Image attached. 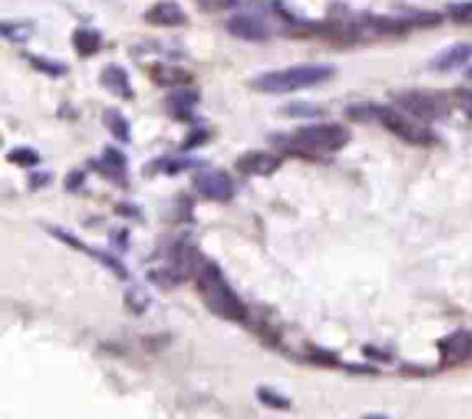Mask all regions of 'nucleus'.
I'll return each instance as SVG.
<instances>
[{"label":"nucleus","instance_id":"1","mask_svg":"<svg viewBox=\"0 0 472 419\" xmlns=\"http://www.w3.org/2000/svg\"><path fill=\"white\" fill-rule=\"evenodd\" d=\"M272 143L292 157L323 161L351 143V132L339 122H313V125L295 129L292 134H279L272 138Z\"/></svg>","mask_w":472,"mask_h":419},{"label":"nucleus","instance_id":"2","mask_svg":"<svg viewBox=\"0 0 472 419\" xmlns=\"http://www.w3.org/2000/svg\"><path fill=\"white\" fill-rule=\"evenodd\" d=\"M346 116L357 122H378L380 128H385L396 138L415 148H431L438 143V137L426 122L417 120V118L408 116L399 108L383 107L375 102H360L346 108Z\"/></svg>","mask_w":472,"mask_h":419},{"label":"nucleus","instance_id":"3","mask_svg":"<svg viewBox=\"0 0 472 419\" xmlns=\"http://www.w3.org/2000/svg\"><path fill=\"white\" fill-rule=\"evenodd\" d=\"M196 291H199L200 302L205 304L210 313L226 322H247L249 309L242 302L235 288L221 272V268L212 261L205 259L196 272Z\"/></svg>","mask_w":472,"mask_h":419},{"label":"nucleus","instance_id":"4","mask_svg":"<svg viewBox=\"0 0 472 419\" xmlns=\"http://www.w3.org/2000/svg\"><path fill=\"white\" fill-rule=\"evenodd\" d=\"M336 69L330 65H292V67L272 69L251 78V88L263 95H288L300 90L316 88L330 81Z\"/></svg>","mask_w":472,"mask_h":419},{"label":"nucleus","instance_id":"5","mask_svg":"<svg viewBox=\"0 0 472 419\" xmlns=\"http://www.w3.org/2000/svg\"><path fill=\"white\" fill-rule=\"evenodd\" d=\"M203 261L205 259L200 256L196 244L191 240L180 238L169 247L164 263L148 272V279L159 288H176L187 279H196V272H199Z\"/></svg>","mask_w":472,"mask_h":419},{"label":"nucleus","instance_id":"6","mask_svg":"<svg viewBox=\"0 0 472 419\" xmlns=\"http://www.w3.org/2000/svg\"><path fill=\"white\" fill-rule=\"evenodd\" d=\"M395 102L401 111L422 122L443 120L452 113V99L434 90H404L395 95Z\"/></svg>","mask_w":472,"mask_h":419},{"label":"nucleus","instance_id":"7","mask_svg":"<svg viewBox=\"0 0 472 419\" xmlns=\"http://www.w3.org/2000/svg\"><path fill=\"white\" fill-rule=\"evenodd\" d=\"M191 187L199 191L203 199L217 200V203H229L235 196V180L229 171L221 169H200L191 176Z\"/></svg>","mask_w":472,"mask_h":419},{"label":"nucleus","instance_id":"8","mask_svg":"<svg viewBox=\"0 0 472 419\" xmlns=\"http://www.w3.org/2000/svg\"><path fill=\"white\" fill-rule=\"evenodd\" d=\"M46 230H49V233L54 235L56 240H60V242L67 244L69 249H74V251H81V254H86V256H88V259L97 261V263L102 265V268H107L108 272L116 274V277L120 279V281H127V279H129V270H127L125 265H122L120 261H118L113 254H107V251H99V249H93V247H90V244L83 242L81 238H77V235H72V233H69V230H65L63 226H46Z\"/></svg>","mask_w":472,"mask_h":419},{"label":"nucleus","instance_id":"9","mask_svg":"<svg viewBox=\"0 0 472 419\" xmlns=\"http://www.w3.org/2000/svg\"><path fill=\"white\" fill-rule=\"evenodd\" d=\"M282 155L268 150H247L235 159V171L247 178H270L282 169Z\"/></svg>","mask_w":472,"mask_h":419},{"label":"nucleus","instance_id":"10","mask_svg":"<svg viewBox=\"0 0 472 419\" xmlns=\"http://www.w3.org/2000/svg\"><path fill=\"white\" fill-rule=\"evenodd\" d=\"M440 353V366L449 369V366H458L472 357V332L457 330L447 334L438 342Z\"/></svg>","mask_w":472,"mask_h":419},{"label":"nucleus","instance_id":"11","mask_svg":"<svg viewBox=\"0 0 472 419\" xmlns=\"http://www.w3.org/2000/svg\"><path fill=\"white\" fill-rule=\"evenodd\" d=\"M226 30L233 37L244 39V42H265L270 37V26L263 16L253 15V12H238L226 21Z\"/></svg>","mask_w":472,"mask_h":419},{"label":"nucleus","instance_id":"12","mask_svg":"<svg viewBox=\"0 0 472 419\" xmlns=\"http://www.w3.org/2000/svg\"><path fill=\"white\" fill-rule=\"evenodd\" d=\"M90 166H93L99 176L107 178V180H111L113 185L127 187V157H125V152L118 150V148L107 146L104 148L102 157L95 161H90Z\"/></svg>","mask_w":472,"mask_h":419},{"label":"nucleus","instance_id":"13","mask_svg":"<svg viewBox=\"0 0 472 419\" xmlns=\"http://www.w3.org/2000/svg\"><path fill=\"white\" fill-rule=\"evenodd\" d=\"M143 19L157 28H180V26H187L190 16L185 15V10L178 5L176 0H157L155 5L148 7Z\"/></svg>","mask_w":472,"mask_h":419},{"label":"nucleus","instance_id":"14","mask_svg":"<svg viewBox=\"0 0 472 419\" xmlns=\"http://www.w3.org/2000/svg\"><path fill=\"white\" fill-rule=\"evenodd\" d=\"M99 83L107 93H111L113 97L125 99V102H132L137 97L132 86V78H129V72H127L122 65H107V67L99 72Z\"/></svg>","mask_w":472,"mask_h":419},{"label":"nucleus","instance_id":"15","mask_svg":"<svg viewBox=\"0 0 472 419\" xmlns=\"http://www.w3.org/2000/svg\"><path fill=\"white\" fill-rule=\"evenodd\" d=\"M196 166H200V161L194 159V157L164 155L150 161L143 171H146V176H159V173L161 176H178V173H185L190 169H196Z\"/></svg>","mask_w":472,"mask_h":419},{"label":"nucleus","instance_id":"16","mask_svg":"<svg viewBox=\"0 0 472 419\" xmlns=\"http://www.w3.org/2000/svg\"><path fill=\"white\" fill-rule=\"evenodd\" d=\"M152 81L157 86H164V88H173V86H190L194 81V74L187 72L185 67H178V65L170 63H155L148 67Z\"/></svg>","mask_w":472,"mask_h":419},{"label":"nucleus","instance_id":"17","mask_svg":"<svg viewBox=\"0 0 472 419\" xmlns=\"http://www.w3.org/2000/svg\"><path fill=\"white\" fill-rule=\"evenodd\" d=\"M470 58H472V45H467V42H458V45H452L449 49L440 51V54L428 63V67L436 69V72H452V69H458L466 63H470Z\"/></svg>","mask_w":472,"mask_h":419},{"label":"nucleus","instance_id":"18","mask_svg":"<svg viewBox=\"0 0 472 419\" xmlns=\"http://www.w3.org/2000/svg\"><path fill=\"white\" fill-rule=\"evenodd\" d=\"M199 97H200L199 90H190V88H182V90H178V93H170L169 97H166V111L176 118V120L191 122L196 118L194 108H196V104H199Z\"/></svg>","mask_w":472,"mask_h":419},{"label":"nucleus","instance_id":"19","mask_svg":"<svg viewBox=\"0 0 472 419\" xmlns=\"http://www.w3.org/2000/svg\"><path fill=\"white\" fill-rule=\"evenodd\" d=\"M72 45L81 58H90L102 51V33L95 28H77L72 35Z\"/></svg>","mask_w":472,"mask_h":419},{"label":"nucleus","instance_id":"20","mask_svg":"<svg viewBox=\"0 0 472 419\" xmlns=\"http://www.w3.org/2000/svg\"><path fill=\"white\" fill-rule=\"evenodd\" d=\"M102 120H104V128L111 132V137L120 143H129L132 141V125L127 120L125 113L120 108L111 107V108H104L102 113Z\"/></svg>","mask_w":472,"mask_h":419},{"label":"nucleus","instance_id":"21","mask_svg":"<svg viewBox=\"0 0 472 419\" xmlns=\"http://www.w3.org/2000/svg\"><path fill=\"white\" fill-rule=\"evenodd\" d=\"M26 60L30 63V67L37 69L39 74H45V77H49V78H60L69 72V67L63 63V60L46 58V56L26 54Z\"/></svg>","mask_w":472,"mask_h":419},{"label":"nucleus","instance_id":"22","mask_svg":"<svg viewBox=\"0 0 472 419\" xmlns=\"http://www.w3.org/2000/svg\"><path fill=\"white\" fill-rule=\"evenodd\" d=\"M256 399H259L265 408L277 410V413H286V410L292 408V401L288 399L286 394H282V392H277L274 387L268 385H261L259 390H256Z\"/></svg>","mask_w":472,"mask_h":419},{"label":"nucleus","instance_id":"23","mask_svg":"<svg viewBox=\"0 0 472 419\" xmlns=\"http://www.w3.org/2000/svg\"><path fill=\"white\" fill-rule=\"evenodd\" d=\"M39 159H42L39 152L30 146L12 148V150L7 152V161L15 166H21V169H35V166L39 164Z\"/></svg>","mask_w":472,"mask_h":419},{"label":"nucleus","instance_id":"24","mask_svg":"<svg viewBox=\"0 0 472 419\" xmlns=\"http://www.w3.org/2000/svg\"><path fill=\"white\" fill-rule=\"evenodd\" d=\"M125 304L129 312L137 313V316H141V313H146L148 307H150V298H148V292L143 291V288L132 286L129 291H127Z\"/></svg>","mask_w":472,"mask_h":419},{"label":"nucleus","instance_id":"25","mask_svg":"<svg viewBox=\"0 0 472 419\" xmlns=\"http://www.w3.org/2000/svg\"><path fill=\"white\" fill-rule=\"evenodd\" d=\"M283 113L291 118H321L325 116V108L312 102H292L283 107Z\"/></svg>","mask_w":472,"mask_h":419},{"label":"nucleus","instance_id":"26","mask_svg":"<svg viewBox=\"0 0 472 419\" xmlns=\"http://www.w3.org/2000/svg\"><path fill=\"white\" fill-rule=\"evenodd\" d=\"M0 30H3V37L7 42H15V45H24L26 39L33 35V28L28 24H12V21H5V24L0 26Z\"/></svg>","mask_w":472,"mask_h":419},{"label":"nucleus","instance_id":"27","mask_svg":"<svg viewBox=\"0 0 472 419\" xmlns=\"http://www.w3.org/2000/svg\"><path fill=\"white\" fill-rule=\"evenodd\" d=\"M309 362H313V364L318 366H327V369H336V366H341L339 355H334V353L330 351H321V348L309 351Z\"/></svg>","mask_w":472,"mask_h":419},{"label":"nucleus","instance_id":"28","mask_svg":"<svg viewBox=\"0 0 472 419\" xmlns=\"http://www.w3.org/2000/svg\"><path fill=\"white\" fill-rule=\"evenodd\" d=\"M191 208H194V200H191V196H185L180 194L176 199V205H173V210H176V215H173V220L176 221H191Z\"/></svg>","mask_w":472,"mask_h":419},{"label":"nucleus","instance_id":"29","mask_svg":"<svg viewBox=\"0 0 472 419\" xmlns=\"http://www.w3.org/2000/svg\"><path fill=\"white\" fill-rule=\"evenodd\" d=\"M51 185V171H30L28 173V189L42 191Z\"/></svg>","mask_w":472,"mask_h":419},{"label":"nucleus","instance_id":"30","mask_svg":"<svg viewBox=\"0 0 472 419\" xmlns=\"http://www.w3.org/2000/svg\"><path fill=\"white\" fill-rule=\"evenodd\" d=\"M449 16L457 24H472V3H461V5L449 7Z\"/></svg>","mask_w":472,"mask_h":419},{"label":"nucleus","instance_id":"31","mask_svg":"<svg viewBox=\"0 0 472 419\" xmlns=\"http://www.w3.org/2000/svg\"><path fill=\"white\" fill-rule=\"evenodd\" d=\"M194 3L205 12H220V10H229V7H233L238 0H194Z\"/></svg>","mask_w":472,"mask_h":419},{"label":"nucleus","instance_id":"32","mask_svg":"<svg viewBox=\"0 0 472 419\" xmlns=\"http://www.w3.org/2000/svg\"><path fill=\"white\" fill-rule=\"evenodd\" d=\"M210 141V132L208 129H194V132L190 134V138H187L185 143H182V150H191V148H199V146H205V143Z\"/></svg>","mask_w":472,"mask_h":419},{"label":"nucleus","instance_id":"33","mask_svg":"<svg viewBox=\"0 0 472 419\" xmlns=\"http://www.w3.org/2000/svg\"><path fill=\"white\" fill-rule=\"evenodd\" d=\"M83 185H86V173L78 171V169H77V171H69L67 176H65L63 187L67 191H81Z\"/></svg>","mask_w":472,"mask_h":419},{"label":"nucleus","instance_id":"34","mask_svg":"<svg viewBox=\"0 0 472 419\" xmlns=\"http://www.w3.org/2000/svg\"><path fill=\"white\" fill-rule=\"evenodd\" d=\"M116 212L120 217H129V220H141V210L134 203H118Z\"/></svg>","mask_w":472,"mask_h":419},{"label":"nucleus","instance_id":"35","mask_svg":"<svg viewBox=\"0 0 472 419\" xmlns=\"http://www.w3.org/2000/svg\"><path fill=\"white\" fill-rule=\"evenodd\" d=\"M457 97H458V107H461L463 111L472 118V90H466V88L458 90Z\"/></svg>","mask_w":472,"mask_h":419},{"label":"nucleus","instance_id":"36","mask_svg":"<svg viewBox=\"0 0 472 419\" xmlns=\"http://www.w3.org/2000/svg\"><path fill=\"white\" fill-rule=\"evenodd\" d=\"M364 353L366 357H371V360H380V362H390L392 357L387 355V353H383V351H378V348H374V346H364Z\"/></svg>","mask_w":472,"mask_h":419},{"label":"nucleus","instance_id":"37","mask_svg":"<svg viewBox=\"0 0 472 419\" xmlns=\"http://www.w3.org/2000/svg\"><path fill=\"white\" fill-rule=\"evenodd\" d=\"M111 242H116V247L120 249V251H125V249H127V230L120 229V230H116V233H111Z\"/></svg>","mask_w":472,"mask_h":419},{"label":"nucleus","instance_id":"38","mask_svg":"<svg viewBox=\"0 0 472 419\" xmlns=\"http://www.w3.org/2000/svg\"><path fill=\"white\" fill-rule=\"evenodd\" d=\"M467 78H470V81H472V67L467 69Z\"/></svg>","mask_w":472,"mask_h":419}]
</instances>
